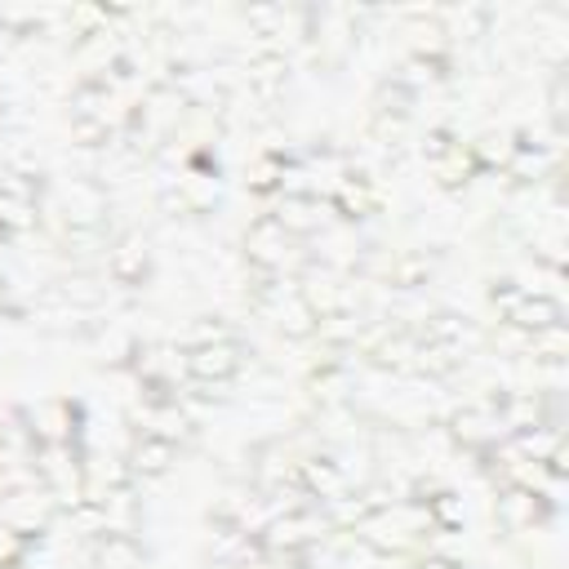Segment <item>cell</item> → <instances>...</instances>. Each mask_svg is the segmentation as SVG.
I'll return each instance as SVG.
<instances>
[{
	"label": "cell",
	"mask_w": 569,
	"mask_h": 569,
	"mask_svg": "<svg viewBox=\"0 0 569 569\" xmlns=\"http://www.w3.org/2000/svg\"><path fill=\"white\" fill-rule=\"evenodd\" d=\"M551 116H556V120H565V76H556V80H551Z\"/></svg>",
	"instance_id": "21"
},
{
	"label": "cell",
	"mask_w": 569,
	"mask_h": 569,
	"mask_svg": "<svg viewBox=\"0 0 569 569\" xmlns=\"http://www.w3.org/2000/svg\"><path fill=\"white\" fill-rule=\"evenodd\" d=\"M427 516H431V525H440V529H462V507H458L453 493L427 498Z\"/></svg>",
	"instance_id": "18"
},
{
	"label": "cell",
	"mask_w": 569,
	"mask_h": 569,
	"mask_svg": "<svg viewBox=\"0 0 569 569\" xmlns=\"http://www.w3.org/2000/svg\"><path fill=\"white\" fill-rule=\"evenodd\" d=\"M471 329H467V320L462 316H449V311H440V316H431L427 320V329H422V342H436V347H462V338H467Z\"/></svg>",
	"instance_id": "15"
},
{
	"label": "cell",
	"mask_w": 569,
	"mask_h": 569,
	"mask_svg": "<svg viewBox=\"0 0 569 569\" xmlns=\"http://www.w3.org/2000/svg\"><path fill=\"white\" fill-rule=\"evenodd\" d=\"M542 493H533V489H525V485H516V489H507V493H498V520L507 525V529H529L533 520H542Z\"/></svg>",
	"instance_id": "10"
},
{
	"label": "cell",
	"mask_w": 569,
	"mask_h": 569,
	"mask_svg": "<svg viewBox=\"0 0 569 569\" xmlns=\"http://www.w3.org/2000/svg\"><path fill=\"white\" fill-rule=\"evenodd\" d=\"M89 560H93V569H142L147 551H142V542L133 533L102 529L98 542H93V551H89Z\"/></svg>",
	"instance_id": "4"
},
{
	"label": "cell",
	"mask_w": 569,
	"mask_h": 569,
	"mask_svg": "<svg viewBox=\"0 0 569 569\" xmlns=\"http://www.w3.org/2000/svg\"><path fill=\"white\" fill-rule=\"evenodd\" d=\"M284 182V160L280 156H258L249 169V187L253 191H276Z\"/></svg>",
	"instance_id": "16"
},
{
	"label": "cell",
	"mask_w": 569,
	"mask_h": 569,
	"mask_svg": "<svg viewBox=\"0 0 569 569\" xmlns=\"http://www.w3.org/2000/svg\"><path fill=\"white\" fill-rule=\"evenodd\" d=\"M0 298H4V276H0Z\"/></svg>",
	"instance_id": "23"
},
{
	"label": "cell",
	"mask_w": 569,
	"mask_h": 569,
	"mask_svg": "<svg viewBox=\"0 0 569 569\" xmlns=\"http://www.w3.org/2000/svg\"><path fill=\"white\" fill-rule=\"evenodd\" d=\"M147 267H151V249H147L142 236H120V240L111 244V253H107V271H111L120 284H138V280L147 276Z\"/></svg>",
	"instance_id": "5"
},
{
	"label": "cell",
	"mask_w": 569,
	"mask_h": 569,
	"mask_svg": "<svg viewBox=\"0 0 569 569\" xmlns=\"http://www.w3.org/2000/svg\"><path fill=\"white\" fill-rule=\"evenodd\" d=\"M476 169H480V164H476L471 147H458V142H453V147H449V151L436 160V182L453 191V187H462V182H467Z\"/></svg>",
	"instance_id": "14"
},
{
	"label": "cell",
	"mask_w": 569,
	"mask_h": 569,
	"mask_svg": "<svg viewBox=\"0 0 569 569\" xmlns=\"http://www.w3.org/2000/svg\"><path fill=\"white\" fill-rule=\"evenodd\" d=\"M333 209L342 218H369L378 209V191L365 173H342L338 187H333Z\"/></svg>",
	"instance_id": "7"
},
{
	"label": "cell",
	"mask_w": 569,
	"mask_h": 569,
	"mask_svg": "<svg viewBox=\"0 0 569 569\" xmlns=\"http://www.w3.org/2000/svg\"><path fill=\"white\" fill-rule=\"evenodd\" d=\"M289 244H293V236H289L276 218H258V222L244 231V253H249V262H253L258 271H271V276L284 267Z\"/></svg>",
	"instance_id": "2"
},
{
	"label": "cell",
	"mask_w": 569,
	"mask_h": 569,
	"mask_svg": "<svg viewBox=\"0 0 569 569\" xmlns=\"http://www.w3.org/2000/svg\"><path fill=\"white\" fill-rule=\"evenodd\" d=\"M427 276H431V258H422V253H405V258L391 267V280H396L400 289L427 284Z\"/></svg>",
	"instance_id": "17"
},
{
	"label": "cell",
	"mask_w": 569,
	"mask_h": 569,
	"mask_svg": "<svg viewBox=\"0 0 569 569\" xmlns=\"http://www.w3.org/2000/svg\"><path fill=\"white\" fill-rule=\"evenodd\" d=\"M449 147H453V142H449V133H445V129H436V133H427V142H422V156L436 164V160H440Z\"/></svg>",
	"instance_id": "20"
},
{
	"label": "cell",
	"mask_w": 569,
	"mask_h": 569,
	"mask_svg": "<svg viewBox=\"0 0 569 569\" xmlns=\"http://www.w3.org/2000/svg\"><path fill=\"white\" fill-rule=\"evenodd\" d=\"M413 569H462V565H453V560H440V556H436V560H422V565H413Z\"/></svg>",
	"instance_id": "22"
},
{
	"label": "cell",
	"mask_w": 569,
	"mask_h": 569,
	"mask_svg": "<svg viewBox=\"0 0 569 569\" xmlns=\"http://www.w3.org/2000/svg\"><path fill=\"white\" fill-rule=\"evenodd\" d=\"M169 467H173V445H169L164 436L142 431V436L133 440V449H129V471H133V476H164Z\"/></svg>",
	"instance_id": "9"
},
{
	"label": "cell",
	"mask_w": 569,
	"mask_h": 569,
	"mask_svg": "<svg viewBox=\"0 0 569 569\" xmlns=\"http://www.w3.org/2000/svg\"><path fill=\"white\" fill-rule=\"evenodd\" d=\"M320 533V525H316V516L311 511H289L284 520H276L271 525V547H302V542H311Z\"/></svg>",
	"instance_id": "13"
},
{
	"label": "cell",
	"mask_w": 569,
	"mask_h": 569,
	"mask_svg": "<svg viewBox=\"0 0 569 569\" xmlns=\"http://www.w3.org/2000/svg\"><path fill=\"white\" fill-rule=\"evenodd\" d=\"M187 373L196 382H231L240 373V342L236 338H222V342H196L187 351Z\"/></svg>",
	"instance_id": "1"
},
{
	"label": "cell",
	"mask_w": 569,
	"mask_h": 569,
	"mask_svg": "<svg viewBox=\"0 0 569 569\" xmlns=\"http://www.w3.org/2000/svg\"><path fill=\"white\" fill-rule=\"evenodd\" d=\"M498 427H502V418L489 405H467V409L453 413V436L462 445H493L498 440Z\"/></svg>",
	"instance_id": "8"
},
{
	"label": "cell",
	"mask_w": 569,
	"mask_h": 569,
	"mask_svg": "<svg viewBox=\"0 0 569 569\" xmlns=\"http://www.w3.org/2000/svg\"><path fill=\"white\" fill-rule=\"evenodd\" d=\"M49 516H53V498L49 493H9V507H4V525L13 529V533H36V529H44L49 525Z\"/></svg>",
	"instance_id": "6"
},
{
	"label": "cell",
	"mask_w": 569,
	"mask_h": 569,
	"mask_svg": "<svg viewBox=\"0 0 569 569\" xmlns=\"http://www.w3.org/2000/svg\"><path fill=\"white\" fill-rule=\"evenodd\" d=\"M284 84H289V62H284L280 53H258V58L249 62V89H253L262 102H276V98L284 93Z\"/></svg>",
	"instance_id": "11"
},
{
	"label": "cell",
	"mask_w": 569,
	"mask_h": 569,
	"mask_svg": "<svg viewBox=\"0 0 569 569\" xmlns=\"http://www.w3.org/2000/svg\"><path fill=\"white\" fill-rule=\"evenodd\" d=\"M302 485L316 493V498H342V489H347V476H342V467L333 462V458H311V462H302Z\"/></svg>",
	"instance_id": "12"
},
{
	"label": "cell",
	"mask_w": 569,
	"mask_h": 569,
	"mask_svg": "<svg viewBox=\"0 0 569 569\" xmlns=\"http://www.w3.org/2000/svg\"><path fill=\"white\" fill-rule=\"evenodd\" d=\"M151 427H156L151 436H164V440L173 445V436H187V427H191V422H187V413H178L173 405H164V409L151 418Z\"/></svg>",
	"instance_id": "19"
},
{
	"label": "cell",
	"mask_w": 569,
	"mask_h": 569,
	"mask_svg": "<svg viewBox=\"0 0 569 569\" xmlns=\"http://www.w3.org/2000/svg\"><path fill=\"white\" fill-rule=\"evenodd\" d=\"M502 316H507V325L520 329V333H542V329H551V325L565 320L560 302H556L551 293H533V289H520V298H516Z\"/></svg>",
	"instance_id": "3"
}]
</instances>
